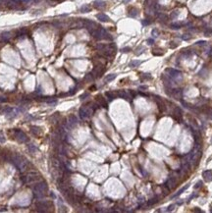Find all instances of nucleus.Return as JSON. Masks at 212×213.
<instances>
[{
	"label": "nucleus",
	"mask_w": 212,
	"mask_h": 213,
	"mask_svg": "<svg viewBox=\"0 0 212 213\" xmlns=\"http://www.w3.org/2000/svg\"><path fill=\"white\" fill-rule=\"evenodd\" d=\"M182 115H183L182 109L180 107H175L174 110H173V118H174L176 121H178V122H181Z\"/></svg>",
	"instance_id": "10"
},
{
	"label": "nucleus",
	"mask_w": 212,
	"mask_h": 213,
	"mask_svg": "<svg viewBox=\"0 0 212 213\" xmlns=\"http://www.w3.org/2000/svg\"><path fill=\"white\" fill-rule=\"evenodd\" d=\"M140 90H147V85H141Z\"/></svg>",
	"instance_id": "46"
},
{
	"label": "nucleus",
	"mask_w": 212,
	"mask_h": 213,
	"mask_svg": "<svg viewBox=\"0 0 212 213\" xmlns=\"http://www.w3.org/2000/svg\"><path fill=\"white\" fill-rule=\"evenodd\" d=\"M196 44V45H205V44H206V41H203V40H201V41H197Z\"/></svg>",
	"instance_id": "43"
},
{
	"label": "nucleus",
	"mask_w": 212,
	"mask_h": 213,
	"mask_svg": "<svg viewBox=\"0 0 212 213\" xmlns=\"http://www.w3.org/2000/svg\"><path fill=\"white\" fill-rule=\"evenodd\" d=\"M103 71H104V68H103V66H101V65H98V66H95L94 68H93V70H92V72H91V74L93 75V77H96V78H98V77H100L102 74H103Z\"/></svg>",
	"instance_id": "8"
},
{
	"label": "nucleus",
	"mask_w": 212,
	"mask_h": 213,
	"mask_svg": "<svg viewBox=\"0 0 212 213\" xmlns=\"http://www.w3.org/2000/svg\"><path fill=\"white\" fill-rule=\"evenodd\" d=\"M96 101H97L98 105L102 106V107H104V108H107V102H106L105 98H103L102 95H97V96H96Z\"/></svg>",
	"instance_id": "15"
},
{
	"label": "nucleus",
	"mask_w": 212,
	"mask_h": 213,
	"mask_svg": "<svg viewBox=\"0 0 212 213\" xmlns=\"http://www.w3.org/2000/svg\"><path fill=\"white\" fill-rule=\"evenodd\" d=\"M165 73L167 74L168 77H170L175 83H179L183 80V75L182 72L176 69H172V68H167L165 70Z\"/></svg>",
	"instance_id": "3"
},
{
	"label": "nucleus",
	"mask_w": 212,
	"mask_h": 213,
	"mask_svg": "<svg viewBox=\"0 0 212 213\" xmlns=\"http://www.w3.org/2000/svg\"><path fill=\"white\" fill-rule=\"evenodd\" d=\"M93 6L96 8V9H102L106 6V3L103 0H95L93 2Z\"/></svg>",
	"instance_id": "17"
},
{
	"label": "nucleus",
	"mask_w": 212,
	"mask_h": 213,
	"mask_svg": "<svg viewBox=\"0 0 212 213\" xmlns=\"http://www.w3.org/2000/svg\"><path fill=\"white\" fill-rule=\"evenodd\" d=\"M179 14H180V11H179V10H175V11H173V12L171 13L170 18H171V19H176V18L179 16Z\"/></svg>",
	"instance_id": "30"
},
{
	"label": "nucleus",
	"mask_w": 212,
	"mask_h": 213,
	"mask_svg": "<svg viewBox=\"0 0 212 213\" xmlns=\"http://www.w3.org/2000/svg\"><path fill=\"white\" fill-rule=\"evenodd\" d=\"M48 188H47V184L44 181H40L37 182L35 184V186L32 188L33 190V194L36 198H42L43 197H45L46 191H47Z\"/></svg>",
	"instance_id": "2"
},
{
	"label": "nucleus",
	"mask_w": 212,
	"mask_h": 213,
	"mask_svg": "<svg viewBox=\"0 0 212 213\" xmlns=\"http://www.w3.org/2000/svg\"><path fill=\"white\" fill-rule=\"evenodd\" d=\"M175 185H176V180H175L174 177H172V176L169 177V178L167 179V181L165 182V184H164V186H165L169 190L174 188Z\"/></svg>",
	"instance_id": "9"
},
{
	"label": "nucleus",
	"mask_w": 212,
	"mask_h": 213,
	"mask_svg": "<svg viewBox=\"0 0 212 213\" xmlns=\"http://www.w3.org/2000/svg\"><path fill=\"white\" fill-rule=\"evenodd\" d=\"M174 208H175V204H171V205H169V206L167 207L166 211H167V212H170V211H172Z\"/></svg>",
	"instance_id": "39"
},
{
	"label": "nucleus",
	"mask_w": 212,
	"mask_h": 213,
	"mask_svg": "<svg viewBox=\"0 0 212 213\" xmlns=\"http://www.w3.org/2000/svg\"><path fill=\"white\" fill-rule=\"evenodd\" d=\"M211 145H212V138H211Z\"/></svg>",
	"instance_id": "52"
},
{
	"label": "nucleus",
	"mask_w": 212,
	"mask_h": 213,
	"mask_svg": "<svg viewBox=\"0 0 212 213\" xmlns=\"http://www.w3.org/2000/svg\"><path fill=\"white\" fill-rule=\"evenodd\" d=\"M36 207L38 208V211H48V208L52 207V203L48 200H39L36 202Z\"/></svg>",
	"instance_id": "6"
},
{
	"label": "nucleus",
	"mask_w": 212,
	"mask_h": 213,
	"mask_svg": "<svg viewBox=\"0 0 212 213\" xmlns=\"http://www.w3.org/2000/svg\"><path fill=\"white\" fill-rule=\"evenodd\" d=\"M84 24H85V28L89 31V33H91L93 30H95L98 28L97 25L90 20H84Z\"/></svg>",
	"instance_id": "7"
},
{
	"label": "nucleus",
	"mask_w": 212,
	"mask_h": 213,
	"mask_svg": "<svg viewBox=\"0 0 212 213\" xmlns=\"http://www.w3.org/2000/svg\"><path fill=\"white\" fill-rule=\"evenodd\" d=\"M6 100H7V99L4 98V97H0V101H1V102H4V101H6Z\"/></svg>",
	"instance_id": "48"
},
{
	"label": "nucleus",
	"mask_w": 212,
	"mask_h": 213,
	"mask_svg": "<svg viewBox=\"0 0 212 213\" xmlns=\"http://www.w3.org/2000/svg\"><path fill=\"white\" fill-rule=\"evenodd\" d=\"M31 132L34 136H40L41 133H42L41 129H40L39 127H37V126H31Z\"/></svg>",
	"instance_id": "18"
},
{
	"label": "nucleus",
	"mask_w": 212,
	"mask_h": 213,
	"mask_svg": "<svg viewBox=\"0 0 212 213\" xmlns=\"http://www.w3.org/2000/svg\"><path fill=\"white\" fill-rule=\"evenodd\" d=\"M40 179V175L38 174L37 172H30L28 173L26 176H23L22 177V181L24 184H32V183H35L37 182L38 180Z\"/></svg>",
	"instance_id": "4"
},
{
	"label": "nucleus",
	"mask_w": 212,
	"mask_h": 213,
	"mask_svg": "<svg viewBox=\"0 0 212 213\" xmlns=\"http://www.w3.org/2000/svg\"><path fill=\"white\" fill-rule=\"evenodd\" d=\"M141 79L142 80H151V76H150V74H147V73L141 74Z\"/></svg>",
	"instance_id": "34"
},
{
	"label": "nucleus",
	"mask_w": 212,
	"mask_h": 213,
	"mask_svg": "<svg viewBox=\"0 0 212 213\" xmlns=\"http://www.w3.org/2000/svg\"><path fill=\"white\" fill-rule=\"evenodd\" d=\"M151 33H152V37H153V38H157L158 35H159V31H158V30H156V29H153Z\"/></svg>",
	"instance_id": "35"
},
{
	"label": "nucleus",
	"mask_w": 212,
	"mask_h": 213,
	"mask_svg": "<svg viewBox=\"0 0 212 213\" xmlns=\"http://www.w3.org/2000/svg\"><path fill=\"white\" fill-rule=\"evenodd\" d=\"M10 160L12 161V163L21 172H25L28 169V167H29V164H28L27 160L24 157H22L21 155H19V154H16V153L13 154Z\"/></svg>",
	"instance_id": "1"
},
{
	"label": "nucleus",
	"mask_w": 212,
	"mask_h": 213,
	"mask_svg": "<svg viewBox=\"0 0 212 213\" xmlns=\"http://www.w3.org/2000/svg\"><path fill=\"white\" fill-rule=\"evenodd\" d=\"M195 211H196V212H201V210H200V209H197V208L195 209Z\"/></svg>",
	"instance_id": "49"
},
{
	"label": "nucleus",
	"mask_w": 212,
	"mask_h": 213,
	"mask_svg": "<svg viewBox=\"0 0 212 213\" xmlns=\"http://www.w3.org/2000/svg\"><path fill=\"white\" fill-rule=\"evenodd\" d=\"M147 43H148L149 45H152V44L154 43V40H153L152 38H148V39H147Z\"/></svg>",
	"instance_id": "44"
},
{
	"label": "nucleus",
	"mask_w": 212,
	"mask_h": 213,
	"mask_svg": "<svg viewBox=\"0 0 212 213\" xmlns=\"http://www.w3.org/2000/svg\"><path fill=\"white\" fill-rule=\"evenodd\" d=\"M170 27H171V29H173V30H179V29L182 28V24H180V23H174V24H172Z\"/></svg>",
	"instance_id": "31"
},
{
	"label": "nucleus",
	"mask_w": 212,
	"mask_h": 213,
	"mask_svg": "<svg viewBox=\"0 0 212 213\" xmlns=\"http://www.w3.org/2000/svg\"><path fill=\"white\" fill-rule=\"evenodd\" d=\"M188 187H189V185H187L186 187H184V188H183L182 190H179V191H178L177 193H175V194H174V196H173V197H172L171 198H177V197H179V196H180V194H181L182 192H184V191H185V190H187V189H188Z\"/></svg>",
	"instance_id": "27"
},
{
	"label": "nucleus",
	"mask_w": 212,
	"mask_h": 213,
	"mask_svg": "<svg viewBox=\"0 0 212 213\" xmlns=\"http://www.w3.org/2000/svg\"><path fill=\"white\" fill-rule=\"evenodd\" d=\"M105 95L108 97L109 101L114 100L115 98H116V96H117V94H116V93H115V92H112V91H107V92L105 93Z\"/></svg>",
	"instance_id": "21"
},
{
	"label": "nucleus",
	"mask_w": 212,
	"mask_h": 213,
	"mask_svg": "<svg viewBox=\"0 0 212 213\" xmlns=\"http://www.w3.org/2000/svg\"><path fill=\"white\" fill-rule=\"evenodd\" d=\"M117 77V75L116 74H110V75H107L106 77H105V79H104V81L106 82V83H108V82H111V81H113L115 78Z\"/></svg>",
	"instance_id": "24"
},
{
	"label": "nucleus",
	"mask_w": 212,
	"mask_h": 213,
	"mask_svg": "<svg viewBox=\"0 0 212 213\" xmlns=\"http://www.w3.org/2000/svg\"><path fill=\"white\" fill-rule=\"evenodd\" d=\"M28 148H29V150H30V152H31V154H34V153L37 151V147H36L35 145H31V144L28 145Z\"/></svg>",
	"instance_id": "26"
},
{
	"label": "nucleus",
	"mask_w": 212,
	"mask_h": 213,
	"mask_svg": "<svg viewBox=\"0 0 212 213\" xmlns=\"http://www.w3.org/2000/svg\"><path fill=\"white\" fill-rule=\"evenodd\" d=\"M77 124H78V119H77V117L75 115H71L69 117V120H68V126L70 128H73L77 125Z\"/></svg>",
	"instance_id": "13"
},
{
	"label": "nucleus",
	"mask_w": 212,
	"mask_h": 213,
	"mask_svg": "<svg viewBox=\"0 0 212 213\" xmlns=\"http://www.w3.org/2000/svg\"><path fill=\"white\" fill-rule=\"evenodd\" d=\"M13 132H14V137H15V139H17L19 143H27V141H28L29 138H28L27 135H26L23 131L16 129V130H14Z\"/></svg>",
	"instance_id": "5"
},
{
	"label": "nucleus",
	"mask_w": 212,
	"mask_h": 213,
	"mask_svg": "<svg viewBox=\"0 0 212 213\" xmlns=\"http://www.w3.org/2000/svg\"><path fill=\"white\" fill-rule=\"evenodd\" d=\"M116 94H117V96H119V97H121L123 99H126V100H129L131 98L130 95L128 94V92L125 91H117Z\"/></svg>",
	"instance_id": "19"
},
{
	"label": "nucleus",
	"mask_w": 212,
	"mask_h": 213,
	"mask_svg": "<svg viewBox=\"0 0 212 213\" xmlns=\"http://www.w3.org/2000/svg\"><path fill=\"white\" fill-rule=\"evenodd\" d=\"M93 78H94V77H93V75H92L91 73H90V74H87V75L86 76V80L88 81V82H91V81L93 80Z\"/></svg>",
	"instance_id": "36"
},
{
	"label": "nucleus",
	"mask_w": 212,
	"mask_h": 213,
	"mask_svg": "<svg viewBox=\"0 0 212 213\" xmlns=\"http://www.w3.org/2000/svg\"><path fill=\"white\" fill-rule=\"evenodd\" d=\"M141 64V61H140V60H133V61L129 64V67H131V68H137V67H139Z\"/></svg>",
	"instance_id": "22"
},
{
	"label": "nucleus",
	"mask_w": 212,
	"mask_h": 213,
	"mask_svg": "<svg viewBox=\"0 0 212 213\" xmlns=\"http://www.w3.org/2000/svg\"><path fill=\"white\" fill-rule=\"evenodd\" d=\"M177 46H178V43H176V42H173V41H172V42H170V47H171V48H176Z\"/></svg>",
	"instance_id": "41"
},
{
	"label": "nucleus",
	"mask_w": 212,
	"mask_h": 213,
	"mask_svg": "<svg viewBox=\"0 0 212 213\" xmlns=\"http://www.w3.org/2000/svg\"><path fill=\"white\" fill-rule=\"evenodd\" d=\"M195 197H196V193H192V194H191V196H190V197L188 198V201H190V200H191L192 198H194Z\"/></svg>",
	"instance_id": "45"
},
{
	"label": "nucleus",
	"mask_w": 212,
	"mask_h": 213,
	"mask_svg": "<svg viewBox=\"0 0 212 213\" xmlns=\"http://www.w3.org/2000/svg\"><path fill=\"white\" fill-rule=\"evenodd\" d=\"M158 201H159V198H158V197H154L153 198H151V199L148 201L147 204H148L149 206H151V205H154L155 203H157Z\"/></svg>",
	"instance_id": "25"
},
{
	"label": "nucleus",
	"mask_w": 212,
	"mask_h": 213,
	"mask_svg": "<svg viewBox=\"0 0 212 213\" xmlns=\"http://www.w3.org/2000/svg\"><path fill=\"white\" fill-rule=\"evenodd\" d=\"M4 141H5V138L2 136H0V143H4Z\"/></svg>",
	"instance_id": "47"
},
{
	"label": "nucleus",
	"mask_w": 212,
	"mask_h": 213,
	"mask_svg": "<svg viewBox=\"0 0 212 213\" xmlns=\"http://www.w3.org/2000/svg\"><path fill=\"white\" fill-rule=\"evenodd\" d=\"M155 101H156V103H157V105H158L159 111H160V112H164V111L166 110V104L160 99V97H157V96H155Z\"/></svg>",
	"instance_id": "12"
},
{
	"label": "nucleus",
	"mask_w": 212,
	"mask_h": 213,
	"mask_svg": "<svg viewBox=\"0 0 212 213\" xmlns=\"http://www.w3.org/2000/svg\"><path fill=\"white\" fill-rule=\"evenodd\" d=\"M158 19H159L160 21L166 22V21H167V19H168V17H167V15H166V14H163V13H159V14H158Z\"/></svg>",
	"instance_id": "29"
},
{
	"label": "nucleus",
	"mask_w": 212,
	"mask_h": 213,
	"mask_svg": "<svg viewBox=\"0 0 212 213\" xmlns=\"http://www.w3.org/2000/svg\"><path fill=\"white\" fill-rule=\"evenodd\" d=\"M10 38H11V33H10L9 31H6V32H3V33L1 34V38H2L3 40H5V41H7V40H9V39H10Z\"/></svg>",
	"instance_id": "23"
},
{
	"label": "nucleus",
	"mask_w": 212,
	"mask_h": 213,
	"mask_svg": "<svg viewBox=\"0 0 212 213\" xmlns=\"http://www.w3.org/2000/svg\"><path fill=\"white\" fill-rule=\"evenodd\" d=\"M131 50H132L131 47H124V48L121 49V52H123V53H128V52H130Z\"/></svg>",
	"instance_id": "37"
},
{
	"label": "nucleus",
	"mask_w": 212,
	"mask_h": 213,
	"mask_svg": "<svg viewBox=\"0 0 212 213\" xmlns=\"http://www.w3.org/2000/svg\"><path fill=\"white\" fill-rule=\"evenodd\" d=\"M141 24H142V26H148V25L150 24V20H148V19H145V20H142V22H141Z\"/></svg>",
	"instance_id": "38"
},
{
	"label": "nucleus",
	"mask_w": 212,
	"mask_h": 213,
	"mask_svg": "<svg viewBox=\"0 0 212 213\" xmlns=\"http://www.w3.org/2000/svg\"><path fill=\"white\" fill-rule=\"evenodd\" d=\"M123 2H124V3H128V2H130V0H124Z\"/></svg>",
	"instance_id": "50"
},
{
	"label": "nucleus",
	"mask_w": 212,
	"mask_h": 213,
	"mask_svg": "<svg viewBox=\"0 0 212 213\" xmlns=\"http://www.w3.org/2000/svg\"><path fill=\"white\" fill-rule=\"evenodd\" d=\"M128 15H129L130 17H132V18H134V17H137V16L139 15V11H138L137 8H130Z\"/></svg>",
	"instance_id": "20"
},
{
	"label": "nucleus",
	"mask_w": 212,
	"mask_h": 213,
	"mask_svg": "<svg viewBox=\"0 0 212 213\" xmlns=\"http://www.w3.org/2000/svg\"><path fill=\"white\" fill-rule=\"evenodd\" d=\"M34 1H35V2H39V1H40V0H34Z\"/></svg>",
	"instance_id": "51"
},
{
	"label": "nucleus",
	"mask_w": 212,
	"mask_h": 213,
	"mask_svg": "<svg viewBox=\"0 0 212 213\" xmlns=\"http://www.w3.org/2000/svg\"><path fill=\"white\" fill-rule=\"evenodd\" d=\"M171 93H170V95L171 96H173L175 99H181L182 98V94H183V91H182V90L181 88H172L171 90Z\"/></svg>",
	"instance_id": "11"
},
{
	"label": "nucleus",
	"mask_w": 212,
	"mask_h": 213,
	"mask_svg": "<svg viewBox=\"0 0 212 213\" xmlns=\"http://www.w3.org/2000/svg\"><path fill=\"white\" fill-rule=\"evenodd\" d=\"M96 18H97V19H98L100 22H103V23H107V22L110 21V18H109L107 15L103 14V13L97 14V15H96Z\"/></svg>",
	"instance_id": "16"
},
{
	"label": "nucleus",
	"mask_w": 212,
	"mask_h": 213,
	"mask_svg": "<svg viewBox=\"0 0 212 213\" xmlns=\"http://www.w3.org/2000/svg\"><path fill=\"white\" fill-rule=\"evenodd\" d=\"M143 51H144V47L140 46V47H138L137 50H136V54H137V55H140V54H141Z\"/></svg>",
	"instance_id": "32"
},
{
	"label": "nucleus",
	"mask_w": 212,
	"mask_h": 213,
	"mask_svg": "<svg viewBox=\"0 0 212 213\" xmlns=\"http://www.w3.org/2000/svg\"><path fill=\"white\" fill-rule=\"evenodd\" d=\"M88 95H89V94H88V93H87V92H86V93H84V94H82V95H81V97H80V98H81V100H84V99H85V98H86V97H87V96H88Z\"/></svg>",
	"instance_id": "42"
},
{
	"label": "nucleus",
	"mask_w": 212,
	"mask_h": 213,
	"mask_svg": "<svg viewBox=\"0 0 212 213\" xmlns=\"http://www.w3.org/2000/svg\"><path fill=\"white\" fill-rule=\"evenodd\" d=\"M201 186H202V181H198V182L196 183V185L195 186V189H196V190H197V189L201 188Z\"/></svg>",
	"instance_id": "40"
},
{
	"label": "nucleus",
	"mask_w": 212,
	"mask_h": 213,
	"mask_svg": "<svg viewBox=\"0 0 212 213\" xmlns=\"http://www.w3.org/2000/svg\"><path fill=\"white\" fill-rule=\"evenodd\" d=\"M202 177L205 180V182H211L212 181V171L211 170H206L202 173Z\"/></svg>",
	"instance_id": "14"
},
{
	"label": "nucleus",
	"mask_w": 212,
	"mask_h": 213,
	"mask_svg": "<svg viewBox=\"0 0 212 213\" xmlns=\"http://www.w3.org/2000/svg\"><path fill=\"white\" fill-rule=\"evenodd\" d=\"M80 11H81L82 13H86V12H89V11H90V7H89V5H87V4L83 5V6L81 7Z\"/></svg>",
	"instance_id": "28"
},
{
	"label": "nucleus",
	"mask_w": 212,
	"mask_h": 213,
	"mask_svg": "<svg viewBox=\"0 0 212 213\" xmlns=\"http://www.w3.org/2000/svg\"><path fill=\"white\" fill-rule=\"evenodd\" d=\"M190 38H191V37H190L189 33H185V34H183L182 37H181V38H182L183 40H188Z\"/></svg>",
	"instance_id": "33"
}]
</instances>
